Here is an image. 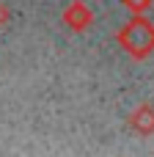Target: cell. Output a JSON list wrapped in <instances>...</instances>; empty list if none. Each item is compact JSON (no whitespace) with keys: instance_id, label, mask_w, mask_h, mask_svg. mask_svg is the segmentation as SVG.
Masks as SVG:
<instances>
[{"instance_id":"cell-2","label":"cell","mask_w":154,"mask_h":157,"mask_svg":"<svg viewBox=\"0 0 154 157\" xmlns=\"http://www.w3.org/2000/svg\"><path fill=\"white\" fill-rule=\"evenodd\" d=\"M61 19H63V25H66L69 30L83 33V30H88V28L94 25V11H91L83 0H74V3H69V6L63 8Z\"/></svg>"},{"instance_id":"cell-4","label":"cell","mask_w":154,"mask_h":157,"mask_svg":"<svg viewBox=\"0 0 154 157\" xmlns=\"http://www.w3.org/2000/svg\"><path fill=\"white\" fill-rule=\"evenodd\" d=\"M121 3H124L132 14H143V11L152 6V0H121Z\"/></svg>"},{"instance_id":"cell-1","label":"cell","mask_w":154,"mask_h":157,"mask_svg":"<svg viewBox=\"0 0 154 157\" xmlns=\"http://www.w3.org/2000/svg\"><path fill=\"white\" fill-rule=\"evenodd\" d=\"M116 41L121 44V50L138 61H143L146 55L154 52V25L143 14H132V19L116 33Z\"/></svg>"},{"instance_id":"cell-5","label":"cell","mask_w":154,"mask_h":157,"mask_svg":"<svg viewBox=\"0 0 154 157\" xmlns=\"http://www.w3.org/2000/svg\"><path fill=\"white\" fill-rule=\"evenodd\" d=\"M8 22H11V8H8L6 3H0V30H3Z\"/></svg>"},{"instance_id":"cell-3","label":"cell","mask_w":154,"mask_h":157,"mask_svg":"<svg viewBox=\"0 0 154 157\" xmlns=\"http://www.w3.org/2000/svg\"><path fill=\"white\" fill-rule=\"evenodd\" d=\"M130 127L141 135H152L154 132V105H138L130 113Z\"/></svg>"}]
</instances>
